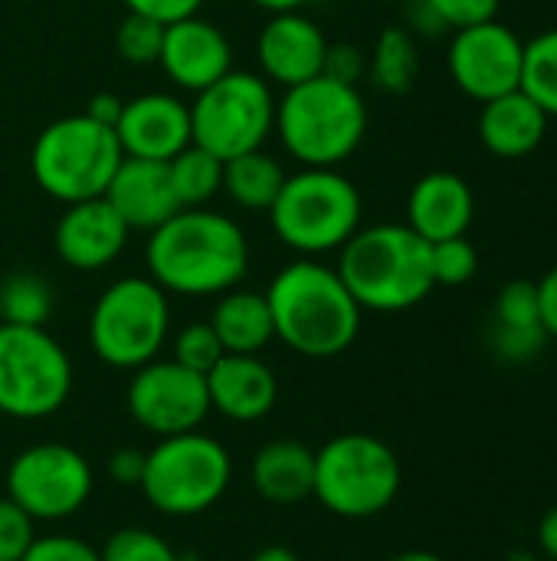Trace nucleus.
Wrapping results in <instances>:
<instances>
[{
  "instance_id": "39",
  "label": "nucleus",
  "mask_w": 557,
  "mask_h": 561,
  "mask_svg": "<svg viewBox=\"0 0 557 561\" xmlns=\"http://www.w3.org/2000/svg\"><path fill=\"white\" fill-rule=\"evenodd\" d=\"M364 72H368V59L355 43H328L322 76H328L335 82H345V85H358V79Z\"/></svg>"
},
{
  "instance_id": "35",
  "label": "nucleus",
  "mask_w": 557,
  "mask_h": 561,
  "mask_svg": "<svg viewBox=\"0 0 557 561\" xmlns=\"http://www.w3.org/2000/svg\"><path fill=\"white\" fill-rule=\"evenodd\" d=\"M36 539V519L16 506L10 496H0V561H20Z\"/></svg>"
},
{
  "instance_id": "6",
  "label": "nucleus",
  "mask_w": 557,
  "mask_h": 561,
  "mask_svg": "<svg viewBox=\"0 0 557 561\" xmlns=\"http://www.w3.org/2000/svg\"><path fill=\"white\" fill-rule=\"evenodd\" d=\"M404 470L391 444L348 431L315 450L312 496L338 519H374L401 493Z\"/></svg>"
},
{
  "instance_id": "15",
  "label": "nucleus",
  "mask_w": 557,
  "mask_h": 561,
  "mask_svg": "<svg viewBox=\"0 0 557 561\" xmlns=\"http://www.w3.org/2000/svg\"><path fill=\"white\" fill-rule=\"evenodd\" d=\"M158 62L177 89L197 95L233 69V49L217 23L194 13L164 26Z\"/></svg>"
},
{
  "instance_id": "21",
  "label": "nucleus",
  "mask_w": 557,
  "mask_h": 561,
  "mask_svg": "<svg viewBox=\"0 0 557 561\" xmlns=\"http://www.w3.org/2000/svg\"><path fill=\"white\" fill-rule=\"evenodd\" d=\"M476 214V197L469 184L453 171L423 174L407 197V227L427 243L450 237H466Z\"/></svg>"
},
{
  "instance_id": "37",
  "label": "nucleus",
  "mask_w": 557,
  "mask_h": 561,
  "mask_svg": "<svg viewBox=\"0 0 557 561\" xmlns=\"http://www.w3.org/2000/svg\"><path fill=\"white\" fill-rule=\"evenodd\" d=\"M20 561H102V556L76 536H36Z\"/></svg>"
},
{
  "instance_id": "32",
  "label": "nucleus",
  "mask_w": 557,
  "mask_h": 561,
  "mask_svg": "<svg viewBox=\"0 0 557 561\" xmlns=\"http://www.w3.org/2000/svg\"><path fill=\"white\" fill-rule=\"evenodd\" d=\"M98 556L102 561H181L167 539H161L158 533L141 529V526L112 533L105 539V546L98 549Z\"/></svg>"
},
{
  "instance_id": "16",
  "label": "nucleus",
  "mask_w": 557,
  "mask_h": 561,
  "mask_svg": "<svg viewBox=\"0 0 557 561\" xmlns=\"http://www.w3.org/2000/svg\"><path fill=\"white\" fill-rule=\"evenodd\" d=\"M128 233V224L105 197H89L79 204H66L62 217L56 220L53 243L69 270L95 273L121 256Z\"/></svg>"
},
{
  "instance_id": "34",
  "label": "nucleus",
  "mask_w": 557,
  "mask_h": 561,
  "mask_svg": "<svg viewBox=\"0 0 557 561\" xmlns=\"http://www.w3.org/2000/svg\"><path fill=\"white\" fill-rule=\"evenodd\" d=\"M223 355L227 352H223L210 322H190L174 335V355L171 358L181 362L184 368L197 371V375H207Z\"/></svg>"
},
{
  "instance_id": "24",
  "label": "nucleus",
  "mask_w": 557,
  "mask_h": 561,
  "mask_svg": "<svg viewBox=\"0 0 557 561\" xmlns=\"http://www.w3.org/2000/svg\"><path fill=\"white\" fill-rule=\"evenodd\" d=\"M210 325L227 355H259L272 339V312L263 293L230 289L217 299Z\"/></svg>"
},
{
  "instance_id": "33",
  "label": "nucleus",
  "mask_w": 557,
  "mask_h": 561,
  "mask_svg": "<svg viewBox=\"0 0 557 561\" xmlns=\"http://www.w3.org/2000/svg\"><path fill=\"white\" fill-rule=\"evenodd\" d=\"M430 270H433V286H463L476 276L479 253L466 237H450L430 243Z\"/></svg>"
},
{
  "instance_id": "30",
  "label": "nucleus",
  "mask_w": 557,
  "mask_h": 561,
  "mask_svg": "<svg viewBox=\"0 0 557 561\" xmlns=\"http://www.w3.org/2000/svg\"><path fill=\"white\" fill-rule=\"evenodd\" d=\"M492 325H499V329H522V332H545L542 306H538V283H532V279L506 283L499 289V296H496Z\"/></svg>"
},
{
  "instance_id": "4",
  "label": "nucleus",
  "mask_w": 557,
  "mask_h": 561,
  "mask_svg": "<svg viewBox=\"0 0 557 561\" xmlns=\"http://www.w3.org/2000/svg\"><path fill=\"white\" fill-rule=\"evenodd\" d=\"M272 131L302 168H338L364 141L368 105L358 85L315 76L286 89Z\"/></svg>"
},
{
  "instance_id": "18",
  "label": "nucleus",
  "mask_w": 557,
  "mask_h": 561,
  "mask_svg": "<svg viewBox=\"0 0 557 561\" xmlns=\"http://www.w3.org/2000/svg\"><path fill=\"white\" fill-rule=\"evenodd\" d=\"M325 49H328L325 33L299 10L272 13V20L259 30L256 39V59L263 79L286 89L322 76Z\"/></svg>"
},
{
  "instance_id": "44",
  "label": "nucleus",
  "mask_w": 557,
  "mask_h": 561,
  "mask_svg": "<svg viewBox=\"0 0 557 561\" xmlns=\"http://www.w3.org/2000/svg\"><path fill=\"white\" fill-rule=\"evenodd\" d=\"M535 539H538V549H542L552 561H557V503L542 516Z\"/></svg>"
},
{
  "instance_id": "26",
  "label": "nucleus",
  "mask_w": 557,
  "mask_h": 561,
  "mask_svg": "<svg viewBox=\"0 0 557 561\" xmlns=\"http://www.w3.org/2000/svg\"><path fill=\"white\" fill-rule=\"evenodd\" d=\"M368 72L381 92H391V95L410 92V85L417 82V72H420V53H417L414 36L404 26H384L374 43Z\"/></svg>"
},
{
  "instance_id": "38",
  "label": "nucleus",
  "mask_w": 557,
  "mask_h": 561,
  "mask_svg": "<svg viewBox=\"0 0 557 561\" xmlns=\"http://www.w3.org/2000/svg\"><path fill=\"white\" fill-rule=\"evenodd\" d=\"M545 332H522V329H489V345L502 362H532L545 348Z\"/></svg>"
},
{
  "instance_id": "28",
  "label": "nucleus",
  "mask_w": 557,
  "mask_h": 561,
  "mask_svg": "<svg viewBox=\"0 0 557 561\" xmlns=\"http://www.w3.org/2000/svg\"><path fill=\"white\" fill-rule=\"evenodd\" d=\"M53 306V286L33 270H16L0 283V322L7 325H46Z\"/></svg>"
},
{
  "instance_id": "19",
  "label": "nucleus",
  "mask_w": 557,
  "mask_h": 561,
  "mask_svg": "<svg viewBox=\"0 0 557 561\" xmlns=\"http://www.w3.org/2000/svg\"><path fill=\"white\" fill-rule=\"evenodd\" d=\"M102 197L118 210L128 230H148V233L164 220H171L177 210H184L174 194L167 161H151V158L125 154Z\"/></svg>"
},
{
  "instance_id": "23",
  "label": "nucleus",
  "mask_w": 557,
  "mask_h": 561,
  "mask_svg": "<svg viewBox=\"0 0 557 561\" xmlns=\"http://www.w3.org/2000/svg\"><path fill=\"white\" fill-rule=\"evenodd\" d=\"M250 483L259 500L276 506H295L312 496L315 450L302 440H269L253 454Z\"/></svg>"
},
{
  "instance_id": "29",
  "label": "nucleus",
  "mask_w": 557,
  "mask_h": 561,
  "mask_svg": "<svg viewBox=\"0 0 557 561\" xmlns=\"http://www.w3.org/2000/svg\"><path fill=\"white\" fill-rule=\"evenodd\" d=\"M522 89L542 105L548 118H557V26L525 43Z\"/></svg>"
},
{
  "instance_id": "12",
  "label": "nucleus",
  "mask_w": 557,
  "mask_h": 561,
  "mask_svg": "<svg viewBox=\"0 0 557 561\" xmlns=\"http://www.w3.org/2000/svg\"><path fill=\"white\" fill-rule=\"evenodd\" d=\"M95 490L89 460L69 444L23 447L7 467V496L36 523H59L76 516Z\"/></svg>"
},
{
  "instance_id": "25",
  "label": "nucleus",
  "mask_w": 557,
  "mask_h": 561,
  "mask_svg": "<svg viewBox=\"0 0 557 561\" xmlns=\"http://www.w3.org/2000/svg\"><path fill=\"white\" fill-rule=\"evenodd\" d=\"M282 184H286L282 164L272 154H266L263 148L223 161V187L220 191L243 210L269 214Z\"/></svg>"
},
{
  "instance_id": "10",
  "label": "nucleus",
  "mask_w": 557,
  "mask_h": 561,
  "mask_svg": "<svg viewBox=\"0 0 557 561\" xmlns=\"http://www.w3.org/2000/svg\"><path fill=\"white\" fill-rule=\"evenodd\" d=\"M72 394L69 352L46 325L0 322V414L13 421H46Z\"/></svg>"
},
{
  "instance_id": "11",
  "label": "nucleus",
  "mask_w": 557,
  "mask_h": 561,
  "mask_svg": "<svg viewBox=\"0 0 557 561\" xmlns=\"http://www.w3.org/2000/svg\"><path fill=\"white\" fill-rule=\"evenodd\" d=\"M190 141L220 161L256 151L276 125V99L263 76L230 69L213 85L194 95Z\"/></svg>"
},
{
  "instance_id": "43",
  "label": "nucleus",
  "mask_w": 557,
  "mask_h": 561,
  "mask_svg": "<svg viewBox=\"0 0 557 561\" xmlns=\"http://www.w3.org/2000/svg\"><path fill=\"white\" fill-rule=\"evenodd\" d=\"M121 99L118 95H108V92H102V95H95L89 105H85V115L92 118V122H98V125H108V128H115L118 125V115H121Z\"/></svg>"
},
{
  "instance_id": "36",
  "label": "nucleus",
  "mask_w": 557,
  "mask_h": 561,
  "mask_svg": "<svg viewBox=\"0 0 557 561\" xmlns=\"http://www.w3.org/2000/svg\"><path fill=\"white\" fill-rule=\"evenodd\" d=\"M440 26H476L486 20H496L499 0H420Z\"/></svg>"
},
{
  "instance_id": "20",
  "label": "nucleus",
  "mask_w": 557,
  "mask_h": 561,
  "mask_svg": "<svg viewBox=\"0 0 557 561\" xmlns=\"http://www.w3.org/2000/svg\"><path fill=\"white\" fill-rule=\"evenodd\" d=\"M204 378L210 411L236 424L263 421L279 401L276 371L259 355H223Z\"/></svg>"
},
{
  "instance_id": "31",
  "label": "nucleus",
  "mask_w": 557,
  "mask_h": 561,
  "mask_svg": "<svg viewBox=\"0 0 557 561\" xmlns=\"http://www.w3.org/2000/svg\"><path fill=\"white\" fill-rule=\"evenodd\" d=\"M161 43H164V23L141 16V13H125V20L118 23L115 33V46L118 56L131 66H151L161 56Z\"/></svg>"
},
{
  "instance_id": "45",
  "label": "nucleus",
  "mask_w": 557,
  "mask_h": 561,
  "mask_svg": "<svg viewBox=\"0 0 557 561\" xmlns=\"http://www.w3.org/2000/svg\"><path fill=\"white\" fill-rule=\"evenodd\" d=\"M250 561H302L289 546H263Z\"/></svg>"
},
{
  "instance_id": "8",
  "label": "nucleus",
  "mask_w": 557,
  "mask_h": 561,
  "mask_svg": "<svg viewBox=\"0 0 557 561\" xmlns=\"http://www.w3.org/2000/svg\"><path fill=\"white\" fill-rule=\"evenodd\" d=\"M121 158L125 151L115 128L98 125L82 112L56 118L36 135L30 171L49 197L62 204H79L105 194Z\"/></svg>"
},
{
  "instance_id": "3",
  "label": "nucleus",
  "mask_w": 557,
  "mask_h": 561,
  "mask_svg": "<svg viewBox=\"0 0 557 561\" xmlns=\"http://www.w3.org/2000/svg\"><path fill=\"white\" fill-rule=\"evenodd\" d=\"M335 270L358 306L371 312H404L433 293L430 243L407 224L358 230L341 247Z\"/></svg>"
},
{
  "instance_id": "40",
  "label": "nucleus",
  "mask_w": 557,
  "mask_h": 561,
  "mask_svg": "<svg viewBox=\"0 0 557 561\" xmlns=\"http://www.w3.org/2000/svg\"><path fill=\"white\" fill-rule=\"evenodd\" d=\"M125 7H128V13H141V16H151L167 26V23L200 13L204 0H125Z\"/></svg>"
},
{
  "instance_id": "2",
  "label": "nucleus",
  "mask_w": 557,
  "mask_h": 561,
  "mask_svg": "<svg viewBox=\"0 0 557 561\" xmlns=\"http://www.w3.org/2000/svg\"><path fill=\"white\" fill-rule=\"evenodd\" d=\"M276 339L302 358H335L361 332V306L338 270L302 256L282 266L263 293Z\"/></svg>"
},
{
  "instance_id": "42",
  "label": "nucleus",
  "mask_w": 557,
  "mask_h": 561,
  "mask_svg": "<svg viewBox=\"0 0 557 561\" xmlns=\"http://www.w3.org/2000/svg\"><path fill=\"white\" fill-rule=\"evenodd\" d=\"M538 306H542V325L548 339H557V266H552L538 279Z\"/></svg>"
},
{
  "instance_id": "41",
  "label": "nucleus",
  "mask_w": 557,
  "mask_h": 561,
  "mask_svg": "<svg viewBox=\"0 0 557 561\" xmlns=\"http://www.w3.org/2000/svg\"><path fill=\"white\" fill-rule=\"evenodd\" d=\"M141 473H144V450L118 447V450L108 457V477H112L118 486H138V483H141Z\"/></svg>"
},
{
  "instance_id": "17",
  "label": "nucleus",
  "mask_w": 557,
  "mask_h": 561,
  "mask_svg": "<svg viewBox=\"0 0 557 561\" xmlns=\"http://www.w3.org/2000/svg\"><path fill=\"white\" fill-rule=\"evenodd\" d=\"M115 135L128 158L171 161L190 145V108L167 92L135 95L121 105Z\"/></svg>"
},
{
  "instance_id": "47",
  "label": "nucleus",
  "mask_w": 557,
  "mask_h": 561,
  "mask_svg": "<svg viewBox=\"0 0 557 561\" xmlns=\"http://www.w3.org/2000/svg\"><path fill=\"white\" fill-rule=\"evenodd\" d=\"M384 561H443L437 552H427V549H410V552H397Z\"/></svg>"
},
{
  "instance_id": "27",
  "label": "nucleus",
  "mask_w": 557,
  "mask_h": 561,
  "mask_svg": "<svg viewBox=\"0 0 557 561\" xmlns=\"http://www.w3.org/2000/svg\"><path fill=\"white\" fill-rule=\"evenodd\" d=\"M167 168H171V184H174L181 207H204L223 187V161L194 141L181 154H174Z\"/></svg>"
},
{
  "instance_id": "7",
  "label": "nucleus",
  "mask_w": 557,
  "mask_h": 561,
  "mask_svg": "<svg viewBox=\"0 0 557 561\" xmlns=\"http://www.w3.org/2000/svg\"><path fill=\"white\" fill-rule=\"evenodd\" d=\"M230 480V450L210 434L187 431L174 437H158V444L144 450V473L138 490L158 513L171 519H187L213 510L227 496Z\"/></svg>"
},
{
  "instance_id": "46",
  "label": "nucleus",
  "mask_w": 557,
  "mask_h": 561,
  "mask_svg": "<svg viewBox=\"0 0 557 561\" xmlns=\"http://www.w3.org/2000/svg\"><path fill=\"white\" fill-rule=\"evenodd\" d=\"M253 3L266 13H289V10H299L305 0H253Z\"/></svg>"
},
{
  "instance_id": "14",
  "label": "nucleus",
  "mask_w": 557,
  "mask_h": 561,
  "mask_svg": "<svg viewBox=\"0 0 557 561\" xmlns=\"http://www.w3.org/2000/svg\"><path fill=\"white\" fill-rule=\"evenodd\" d=\"M450 76L476 102L499 99L512 89H522L525 43L499 20L456 30L450 43Z\"/></svg>"
},
{
  "instance_id": "5",
  "label": "nucleus",
  "mask_w": 557,
  "mask_h": 561,
  "mask_svg": "<svg viewBox=\"0 0 557 561\" xmlns=\"http://www.w3.org/2000/svg\"><path fill=\"white\" fill-rule=\"evenodd\" d=\"M269 220L289 250L302 256L332 253L361 230V194L338 168H302L286 174Z\"/></svg>"
},
{
  "instance_id": "22",
  "label": "nucleus",
  "mask_w": 557,
  "mask_h": 561,
  "mask_svg": "<svg viewBox=\"0 0 557 561\" xmlns=\"http://www.w3.org/2000/svg\"><path fill=\"white\" fill-rule=\"evenodd\" d=\"M545 131H548V115L525 89H512L499 99L483 102L479 141L499 158L532 154L542 145Z\"/></svg>"
},
{
  "instance_id": "13",
  "label": "nucleus",
  "mask_w": 557,
  "mask_h": 561,
  "mask_svg": "<svg viewBox=\"0 0 557 561\" xmlns=\"http://www.w3.org/2000/svg\"><path fill=\"white\" fill-rule=\"evenodd\" d=\"M125 408L131 421L154 437L200 431L210 414L207 378L174 358H154L131 371Z\"/></svg>"
},
{
  "instance_id": "9",
  "label": "nucleus",
  "mask_w": 557,
  "mask_h": 561,
  "mask_svg": "<svg viewBox=\"0 0 557 561\" xmlns=\"http://www.w3.org/2000/svg\"><path fill=\"white\" fill-rule=\"evenodd\" d=\"M171 332L167 293L151 276L115 279L92 306L89 345L108 368L135 371L154 362Z\"/></svg>"
},
{
  "instance_id": "1",
  "label": "nucleus",
  "mask_w": 557,
  "mask_h": 561,
  "mask_svg": "<svg viewBox=\"0 0 557 561\" xmlns=\"http://www.w3.org/2000/svg\"><path fill=\"white\" fill-rule=\"evenodd\" d=\"M148 276L174 296H223L250 270L243 227L207 207H184L151 230L144 247Z\"/></svg>"
}]
</instances>
